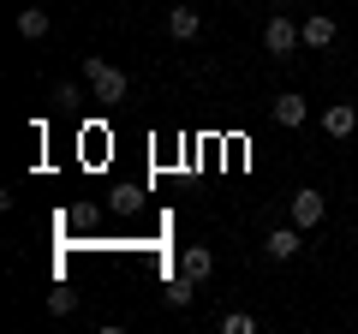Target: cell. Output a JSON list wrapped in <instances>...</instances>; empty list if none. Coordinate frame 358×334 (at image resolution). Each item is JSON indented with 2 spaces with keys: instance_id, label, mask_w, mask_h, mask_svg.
Segmentation results:
<instances>
[{
  "instance_id": "1",
  "label": "cell",
  "mask_w": 358,
  "mask_h": 334,
  "mask_svg": "<svg viewBox=\"0 0 358 334\" xmlns=\"http://www.w3.org/2000/svg\"><path fill=\"white\" fill-rule=\"evenodd\" d=\"M84 84H90L96 102H126V90H131V78L120 66H108L102 54H84Z\"/></svg>"
},
{
  "instance_id": "2",
  "label": "cell",
  "mask_w": 358,
  "mask_h": 334,
  "mask_svg": "<svg viewBox=\"0 0 358 334\" xmlns=\"http://www.w3.org/2000/svg\"><path fill=\"white\" fill-rule=\"evenodd\" d=\"M263 48L275 54V60H293V54L305 48V42H299V24H293L287 13H275V18L263 24Z\"/></svg>"
},
{
  "instance_id": "3",
  "label": "cell",
  "mask_w": 358,
  "mask_h": 334,
  "mask_svg": "<svg viewBox=\"0 0 358 334\" xmlns=\"http://www.w3.org/2000/svg\"><path fill=\"white\" fill-rule=\"evenodd\" d=\"M287 215H293V227H322V191L317 185H299L293 197H287Z\"/></svg>"
},
{
  "instance_id": "4",
  "label": "cell",
  "mask_w": 358,
  "mask_h": 334,
  "mask_svg": "<svg viewBox=\"0 0 358 334\" xmlns=\"http://www.w3.org/2000/svg\"><path fill=\"white\" fill-rule=\"evenodd\" d=\"M334 36H341V24H334L329 13H310L305 24H299V42H305V48H317V54L334 48Z\"/></svg>"
},
{
  "instance_id": "5",
  "label": "cell",
  "mask_w": 358,
  "mask_h": 334,
  "mask_svg": "<svg viewBox=\"0 0 358 334\" xmlns=\"http://www.w3.org/2000/svg\"><path fill=\"white\" fill-rule=\"evenodd\" d=\"M305 119H310V102H305V96H299V90H281V96H275V126L299 131V126H305Z\"/></svg>"
},
{
  "instance_id": "6",
  "label": "cell",
  "mask_w": 358,
  "mask_h": 334,
  "mask_svg": "<svg viewBox=\"0 0 358 334\" xmlns=\"http://www.w3.org/2000/svg\"><path fill=\"white\" fill-rule=\"evenodd\" d=\"M167 36L173 42H197L203 36V13H197V6H173V13H167Z\"/></svg>"
},
{
  "instance_id": "7",
  "label": "cell",
  "mask_w": 358,
  "mask_h": 334,
  "mask_svg": "<svg viewBox=\"0 0 358 334\" xmlns=\"http://www.w3.org/2000/svg\"><path fill=\"white\" fill-rule=\"evenodd\" d=\"M352 126H358V108L352 102H329V108H322V131H329V138H352Z\"/></svg>"
},
{
  "instance_id": "8",
  "label": "cell",
  "mask_w": 358,
  "mask_h": 334,
  "mask_svg": "<svg viewBox=\"0 0 358 334\" xmlns=\"http://www.w3.org/2000/svg\"><path fill=\"white\" fill-rule=\"evenodd\" d=\"M179 269L192 275V281H209V275H215V251H209V245H185V251H179Z\"/></svg>"
},
{
  "instance_id": "9",
  "label": "cell",
  "mask_w": 358,
  "mask_h": 334,
  "mask_svg": "<svg viewBox=\"0 0 358 334\" xmlns=\"http://www.w3.org/2000/svg\"><path fill=\"white\" fill-rule=\"evenodd\" d=\"M299 233H305V227H275V233H268V245H263V251H268L275 263L299 257V251H305V239H299Z\"/></svg>"
},
{
  "instance_id": "10",
  "label": "cell",
  "mask_w": 358,
  "mask_h": 334,
  "mask_svg": "<svg viewBox=\"0 0 358 334\" xmlns=\"http://www.w3.org/2000/svg\"><path fill=\"white\" fill-rule=\"evenodd\" d=\"M48 30H54V18L42 13V6H24V13H18V36H24V42H42Z\"/></svg>"
},
{
  "instance_id": "11",
  "label": "cell",
  "mask_w": 358,
  "mask_h": 334,
  "mask_svg": "<svg viewBox=\"0 0 358 334\" xmlns=\"http://www.w3.org/2000/svg\"><path fill=\"white\" fill-rule=\"evenodd\" d=\"M192 298H197V281H192V275H185V269H179V281L167 286V305H179V310H185V305H192Z\"/></svg>"
},
{
  "instance_id": "12",
  "label": "cell",
  "mask_w": 358,
  "mask_h": 334,
  "mask_svg": "<svg viewBox=\"0 0 358 334\" xmlns=\"http://www.w3.org/2000/svg\"><path fill=\"white\" fill-rule=\"evenodd\" d=\"M221 334H257V317L251 310H227L221 317Z\"/></svg>"
},
{
  "instance_id": "13",
  "label": "cell",
  "mask_w": 358,
  "mask_h": 334,
  "mask_svg": "<svg viewBox=\"0 0 358 334\" xmlns=\"http://www.w3.org/2000/svg\"><path fill=\"white\" fill-rule=\"evenodd\" d=\"M48 310H54V317H72V310H78V293H72V286H54V293H48Z\"/></svg>"
}]
</instances>
